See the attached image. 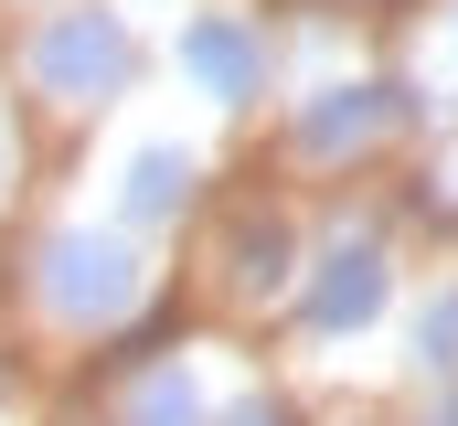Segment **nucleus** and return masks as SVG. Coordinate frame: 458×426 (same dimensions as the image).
<instances>
[{"instance_id": "nucleus-1", "label": "nucleus", "mask_w": 458, "mask_h": 426, "mask_svg": "<svg viewBox=\"0 0 458 426\" xmlns=\"http://www.w3.org/2000/svg\"><path fill=\"white\" fill-rule=\"evenodd\" d=\"M117 64H128V54H117V32H107V21H64V32H43V75H54L64 97L107 86Z\"/></svg>"}, {"instance_id": "nucleus-2", "label": "nucleus", "mask_w": 458, "mask_h": 426, "mask_svg": "<svg viewBox=\"0 0 458 426\" xmlns=\"http://www.w3.org/2000/svg\"><path fill=\"white\" fill-rule=\"evenodd\" d=\"M54 299L64 310H107V256L97 245H54Z\"/></svg>"}, {"instance_id": "nucleus-3", "label": "nucleus", "mask_w": 458, "mask_h": 426, "mask_svg": "<svg viewBox=\"0 0 458 426\" xmlns=\"http://www.w3.org/2000/svg\"><path fill=\"white\" fill-rule=\"evenodd\" d=\"M192 75H214V86H245V43H234V32H192Z\"/></svg>"}]
</instances>
